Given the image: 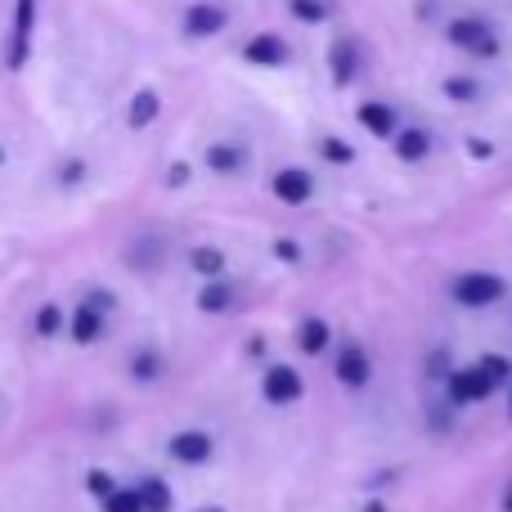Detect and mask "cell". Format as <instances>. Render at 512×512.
Segmentation results:
<instances>
[{"mask_svg":"<svg viewBox=\"0 0 512 512\" xmlns=\"http://www.w3.org/2000/svg\"><path fill=\"white\" fill-rule=\"evenodd\" d=\"M450 45H459L463 54H477V59H495L499 54L495 27L481 23V18H454L450 23Z\"/></svg>","mask_w":512,"mask_h":512,"instance_id":"1","label":"cell"},{"mask_svg":"<svg viewBox=\"0 0 512 512\" xmlns=\"http://www.w3.org/2000/svg\"><path fill=\"white\" fill-rule=\"evenodd\" d=\"M243 59L256 63V68H283V63L292 59V50L279 32H256L252 41L243 45Z\"/></svg>","mask_w":512,"mask_h":512,"instance_id":"4","label":"cell"},{"mask_svg":"<svg viewBox=\"0 0 512 512\" xmlns=\"http://www.w3.org/2000/svg\"><path fill=\"white\" fill-rule=\"evenodd\" d=\"M364 512H387V508H382V504H369V508H364Z\"/></svg>","mask_w":512,"mask_h":512,"instance_id":"29","label":"cell"},{"mask_svg":"<svg viewBox=\"0 0 512 512\" xmlns=\"http://www.w3.org/2000/svg\"><path fill=\"white\" fill-rule=\"evenodd\" d=\"M104 508L108 512H149L144 508V499H140V490H117V495L104 499Z\"/></svg>","mask_w":512,"mask_h":512,"instance_id":"20","label":"cell"},{"mask_svg":"<svg viewBox=\"0 0 512 512\" xmlns=\"http://www.w3.org/2000/svg\"><path fill=\"white\" fill-rule=\"evenodd\" d=\"M360 126L369 135H378V140H391L396 135V113L387 104H360Z\"/></svg>","mask_w":512,"mask_h":512,"instance_id":"12","label":"cell"},{"mask_svg":"<svg viewBox=\"0 0 512 512\" xmlns=\"http://www.w3.org/2000/svg\"><path fill=\"white\" fill-rule=\"evenodd\" d=\"M185 180H189V167L185 162H176V167L167 171V185H185Z\"/></svg>","mask_w":512,"mask_h":512,"instance_id":"27","label":"cell"},{"mask_svg":"<svg viewBox=\"0 0 512 512\" xmlns=\"http://www.w3.org/2000/svg\"><path fill=\"white\" fill-rule=\"evenodd\" d=\"M324 158L328 162H351L355 153H351V144H342V140H333V135H328V140H324Z\"/></svg>","mask_w":512,"mask_h":512,"instance_id":"25","label":"cell"},{"mask_svg":"<svg viewBox=\"0 0 512 512\" xmlns=\"http://www.w3.org/2000/svg\"><path fill=\"white\" fill-rule=\"evenodd\" d=\"M207 167H212V171H239L243 167V153L230 149V144H216V149H207Z\"/></svg>","mask_w":512,"mask_h":512,"instance_id":"18","label":"cell"},{"mask_svg":"<svg viewBox=\"0 0 512 512\" xmlns=\"http://www.w3.org/2000/svg\"><path fill=\"white\" fill-rule=\"evenodd\" d=\"M36 328H41V333H54V328H59V310L45 306L41 315H36Z\"/></svg>","mask_w":512,"mask_h":512,"instance_id":"26","label":"cell"},{"mask_svg":"<svg viewBox=\"0 0 512 512\" xmlns=\"http://www.w3.org/2000/svg\"><path fill=\"white\" fill-rule=\"evenodd\" d=\"M508 409H512V396H508Z\"/></svg>","mask_w":512,"mask_h":512,"instance_id":"31","label":"cell"},{"mask_svg":"<svg viewBox=\"0 0 512 512\" xmlns=\"http://www.w3.org/2000/svg\"><path fill=\"white\" fill-rule=\"evenodd\" d=\"M135 490H140V499H144V508L149 512H167L171 508V490L162 486V481H140Z\"/></svg>","mask_w":512,"mask_h":512,"instance_id":"16","label":"cell"},{"mask_svg":"<svg viewBox=\"0 0 512 512\" xmlns=\"http://www.w3.org/2000/svg\"><path fill=\"white\" fill-rule=\"evenodd\" d=\"M171 459L207 463V459H212V441H207L203 432H180V436H171Z\"/></svg>","mask_w":512,"mask_h":512,"instance_id":"10","label":"cell"},{"mask_svg":"<svg viewBox=\"0 0 512 512\" xmlns=\"http://www.w3.org/2000/svg\"><path fill=\"white\" fill-rule=\"evenodd\" d=\"M337 378H342L346 387H364V382H369V355H364L360 346H346L342 360H337Z\"/></svg>","mask_w":512,"mask_h":512,"instance_id":"11","label":"cell"},{"mask_svg":"<svg viewBox=\"0 0 512 512\" xmlns=\"http://www.w3.org/2000/svg\"><path fill=\"white\" fill-rule=\"evenodd\" d=\"M490 391H495V373H490L486 364H477V369H459L450 378V396L459 400V405H468V400H486Z\"/></svg>","mask_w":512,"mask_h":512,"instance_id":"5","label":"cell"},{"mask_svg":"<svg viewBox=\"0 0 512 512\" xmlns=\"http://www.w3.org/2000/svg\"><path fill=\"white\" fill-rule=\"evenodd\" d=\"M158 95H153V90H140V95H135L131 99V113H126V117H131V126H135V131H144V126H149L153 122V117H158Z\"/></svg>","mask_w":512,"mask_h":512,"instance_id":"14","label":"cell"},{"mask_svg":"<svg viewBox=\"0 0 512 512\" xmlns=\"http://www.w3.org/2000/svg\"><path fill=\"white\" fill-rule=\"evenodd\" d=\"M454 297L463 306H495L504 297V279L499 274H459L454 279Z\"/></svg>","mask_w":512,"mask_h":512,"instance_id":"3","label":"cell"},{"mask_svg":"<svg viewBox=\"0 0 512 512\" xmlns=\"http://www.w3.org/2000/svg\"><path fill=\"white\" fill-rule=\"evenodd\" d=\"M0 162H5V153H0Z\"/></svg>","mask_w":512,"mask_h":512,"instance_id":"32","label":"cell"},{"mask_svg":"<svg viewBox=\"0 0 512 512\" xmlns=\"http://www.w3.org/2000/svg\"><path fill=\"white\" fill-rule=\"evenodd\" d=\"M292 18H301V23H324L328 18V5L324 0H288Z\"/></svg>","mask_w":512,"mask_h":512,"instance_id":"19","label":"cell"},{"mask_svg":"<svg viewBox=\"0 0 512 512\" xmlns=\"http://www.w3.org/2000/svg\"><path fill=\"white\" fill-rule=\"evenodd\" d=\"M86 486H90V495H99V499L117 495V490H113V477H108V472H90V477H86Z\"/></svg>","mask_w":512,"mask_h":512,"instance_id":"24","label":"cell"},{"mask_svg":"<svg viewBox=\"0 0 512 512\" xmlns=\"http://www.w3.org/2000/svg\"><path fill=\"white\" fill-rule=\"evenodd\" d=\"M194 270L198 274H221L225 270V256L216 252V248H198L194 252Z\"/></svg>","mask_w":512,"mask_h":512,"instance_id":"21","label":"cell"},{"mask_svg":"<svg viewBox=\"0 0 512 512\" xmlns=\"http://www.w3.org/2000/svg\"><path fill=\"white\" fill-rule=\"evenodd\" d=\"M72 337H77V342H95V337H99V301L95 297H90L86 306L72 315Z\"/></svg>","mask_w":512,"mask_h":512,"instance_id":"13","label":"cell"},{"mask_svg":"<svg viewBox=\"0 0 512 512\" xmlns=\"http://www.w3.org/2000/svg\"><path fill=\"white\" fill-rule=\"evenodd\" d=\"M328 68H333V86H351L355 72H360V54H355V45L333 41V50H328Z\"/></svg>","mask_w":512,"mask_h":512,"instance_id":"8","label":"cell"},{"mask_svg":"<svg viewBox=\"0 0 512 512\" xmlns=\"http://www.w3.org/2000/svg\"><path fill=\"white\" fill-rule=\"evenodd\" d=\"M445 95L459 99V104H468V99H477V81H468V77H450V81H445Z\"/></svg>","mask_w":512,"mask_h":512,"instance_id":"23","label":"cell"},{"mask_svg":"<svg viewBox=\"0 0 512 512\" xmlns=\"http://www.w3.org/2000/svg\"><path fill=\"white\" fill-rule=\"evenodd\" d=\"M328 346V324L324 319H306V324H301V351H324Z\"/></svg>","mask_w":512,"mask_h":512,"instance_id":"17","label":"cell"},{"mask_svg":"<svg viewBox=\"0 0 512 512\" xmlns=\"http://www.w3.org/2000/svg\"><path fill=\"white\" fill-rule=\"evenodd\" d=\"M427 149H432V140H427V131H400L396 135V153L405 162H418V158H427Z\"/></svg>","mask_w":512,"mask_h":512,"instance_id":"15","label":"cell"},{"mask_svg":"<svg viewBox=\"0 0 512 512\" xmlns=\"http://www.w3.org/2000/svg\"><path fill=\"white\" fill-rule=\"evenodd\" d=\"M504 512H512V486H508V495H504Z\"/></svg>","mask_w":512,"mask_h":512,"instance_id":"28","label":"cell"},{"mask_svg":"<svg viewBox=\"0 0 512 512\" xmlns=\"http://www.w3.org/2000/svg\"><path fill=\"white\" fill-rule=\"evenodd\" d=\"M198 306H203V310H225V306H230V288H225V283H212V288H203Z\"/></svg>","mask_w":512,"mask_h":512,"instance_id":"22","label":"cell"},{"mask_svg":"<svg viewBox=\"0 0 512 512\" xmlns=\"http://www.w3.org/2000/svg\"><path fill=\"white\" fill-rule=\"evenodd\" d=\"M203 512H221V508H203Z\"/></svg>","mask_w":512,"mask_h":512,"instance_id":"30","label":"cell"},{"mask_svg":"<svg viewBox=\"0 0 512 512\" xmlns=\"http://www.w3.org/2000/svg\"><path fill=\"white\" fill-rule=\"evenodd\" d=\"M32 23H36V0H14V32H9V68H23L27 54H32Z\"/></svg>","mask_w":512,"mask_h":512,"instance_id":"2","label":"cell"},{"mask_svg":"<svg viewBox=\"0 0 512 512\" xmlns=\"http://www.w3.org/2000/svg\"><path fill=\"white\" fill-rule=\"evenodd\" d=\"M274 194H279V203L301 207L310 194H315V185H310V176H306V171L288 167V171H279V176H274Z\"/></svg>","mask_w":512,"mask_h":512,"instance_id":"7","label":"cell"},{"mask_svg":"<svg viewBox=\"0 0 512 512\" xmlns=\"http://www.w3.org/2000/svg\"><path fill=\"white\" fill-rule=\"evenodd\" d=\"M225 23H230V14H225L221 5H207V0L189 5V14H185V32L194 36V41H207V36L225 32Z\"/></svg>","mask_w":512,"mask_h":512,"instance_id":"6","label":"cell"},{"mask_svg":"<svg viewBox=\"0 0 512 512\" xmlns=\"http://www.w3.org/2000/svg\"><path fill=\"white\" fill-rule=\"evenodd\" d=\"M301 396V378L292 369H270L265 373V400H274V405H292V400Z\"/></svg>","mask_w":512,"mask_h":512,"instance_id":"9","label":"cell"}]
</instances>
